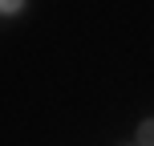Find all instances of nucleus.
Returning a JSON list of instances; mask_svg holds the SVG:
<instances>
[{
	"label": "nucleus",
	"instance_id": "nucleus-1",
	"mask_svg": "<svg viewBox=\"0 0 154 146\" xmlns=\"http://www.w3.org/2000/svg\"><path fill=\"white\" fill-rule=\"evenodd\" d=\"M138 146H154V118L138 126Z\"/></svg>",
	"mask_w": 154,
	"mask_h": 146
}]
</instances>
